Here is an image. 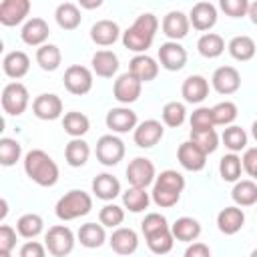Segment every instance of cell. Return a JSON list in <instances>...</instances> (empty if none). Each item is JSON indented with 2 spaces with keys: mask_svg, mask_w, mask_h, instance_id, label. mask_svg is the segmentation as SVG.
Returning a JSON list of instances; mask_svg holds the SVG:
<instances>
[{
  "mask_svg": "<svg viewBox=\"0 0 257 257\" xmlns=\"http://www.w3.org/2000/svg\"><path fill=\"white\" fill-rule=\"evenodd\" d=\"M24 173L30 181H34L40 187H54L58 183L60 171L54 159L44 153L42 149H32L24 157Z\"/></svg>",
  "mask_w": 257,
  "mask_h": 257,
  "instance_id": "1",
  "label": "cell"
},
{
  "mask_svg": "<svg viewBox=\"0 0 257 257\" xmlns=\"http://www.w3.org/2000/svg\"><path fill=\"white\" fill-rule=\"evenodd\" d=\"M183 189H185V177L179 171L167 169L161 175H157L153 191H151V199L157 207L169 209L179 203Z\"/></svg>",
  "mask_w": 257,
  "mask_h": 257,
  "instance_id": "2",
  "label": "cell"
},
{
  "mask_svg": "<svg viewBox=\"0 0 257 257\" xmlns=\"http://www.w3.org/2000/svg\"><path fill=\"white\" fill-rule=\"evenodd\" d=\"M90 209H92V197L82 189H72L58 199L54 213L60 221H74L78 217L88 215Z\"/></svg>",
  "mask_w": 257,
  "mask_h": 257,
  "instance_id": "3",
  "label": "cell"
},
{
  "mask_svg": "<svg viewBox=\"0 0 257 257\" xmlns=\"http://www.w3.org/2000/svg\"><path fill=\"white\" fill-rule=\"evenodd\" d=\"M0 102H2V110H4L6 114L20 116V114L28 108V102H30L28 88H26L22 82H18V80L8 82V84L2 88Z\"/></svg>",
  "mask_w": 257,
  "mask_h": 257,
  "instance_id": "4",
  "label": "cell"
},
{
  "mask_svg": "<svg viewBox=\"0 0 257 257\" xmlns=\"http://www.w3.org/2000/svg\"><path fill=\"white\" fill-rule=\"evenodd\" d=\"M74 243H76L74 233L66 225H54L44 235L46 251L52 257H66V255H70L72 249H74Z\"/></svg>",
  "mask_w": 257,
  "mask_h": 257,
  "instance_id": "5",
  "label": "cell"
},
{
  "mask_svg": "<svg viewBox=\"0 0 257 257\" xmlns=\"http://www.w3.org/2000/svg\"><path fill=\"white\" fill-rule=\"evenodd\" d=\"M96 161L104 167H114L122 161L124 157V143L122 139H118L116 135H102L96 141V149H94Z\"/></svg>",
  "mask_w": 257,
  "mask_h": 257,
  "instance_id": "6",
  "label": "cell"
},
{
  "mask_svg": "<svg viewBox=\"0 0 257 257\" xmlns=\"http://www.w3.org/2000/svg\"><path fill=\"white\" fill-rule=\"evenodd\" d=\"M157 179V171L153 161L145 159V157H135L128 167H126V181L131 183V187L137 189H147L149 185H155Z\"/></svg>",
  "mask_w": 257,
  "mask_h": 257,
  "instance_id": "7",
  "label": "cell"
},
{
  "mask_svg": "<svg viewBox=\"0 0 257 257\" xmlns=\"http://www.w3.org/2000/svg\"><path fill=\"white\" fill-rule=\"evenodd\" d=\"M92 70L82 64H72L64 70V88L70 94L82 96L92 90Z\"/></svg>",
  "mask_w": 257,
  "mask_h": 257,
  "instance_id": "8",
  "label": "cell"
},
{
  "mask_svg": "<svg viewBox=\"0 0 257 257\" xmlns=\"http://www.w3.org/2000/svg\"><path fill=\"white\" fill-rule=\"evenodd\" d=\"M141 90H143V82H141L137 76H133L131 72L120 74V76L114 80V86H112V94H114V98H116L122 106H128L131 102L139 100Z\"/></svg>",
  "mask_w": 257,
  "mask_h": 257,
  "instance_id": "9",
  "label": "cell"
},
{
  "mask_svg": "<svg viewBox=\"0 0 257 257\" xmlns=\"http://www.w3.org/2000/svg\"><path fill=\"white\" fill-rule=\"evenodd\" d=\"M165 135V126L161 120L157 118H147L143 122L137 124V128L133 131V139H135V145L141 147V149H151L155 147Z\"/></svg>",
  "mask_w": 257,
  "mask_h": 257,
  "instance_id": "10",
  "label": "cell"
},
{
  "mask_svg": "<svg viewBox=\"0 0 257 257\" xmlns=\"http://www.w3.org/2000/svg\"><path fill=\"white\" fill-rule=\"evenodd\" d=\"M211 84L219 94H235L241 88V74L235 66H219L211 76Z\"/></svg>",
  "mask_w": 257,
  "mask_h": 257,
  "instance_id": "11",
  "label": "cell"
},
{
  "mask_svg": "<svg viewBox=\"0 0 257 257\" xmlns=\"http://www.w3.org/2000/svg\"><path fill=\"white\" fill-rule=\"evenodd\" d=\"M32 112L40 120H56L62 114V100L54 92H42L32 100Z\"/></svg>",
  "mask_w": 257,
  "mask_h": 257,
  "instance_id": "12",
  "label": "cell"
},
{
  "mask_svg": "<svg viewBox=\"0 0 257 257\" xmlns=\"http://www.w3.org/2000/svg\"><path fill=\"white\" fill-rule=\"evenodd\" d=\"M161 28H163V34L173 40V42H179L183 40L187 34H189V28H191V22H189V16L181 10H171L165 14L163 22H161Z\"/></svg>",
  "mask_w": 257,
  "mask_h": 257,
  "instance_id": "13",
  "label": "cell"
},
{
  "mask_svg": "<svg viewBox=\"0 0 257 257\" xmlns=\"http://www.w3.org/2000/svg\"><path fill=\"white\" fill-rule=\"evenodd\" d=\"M106 126L118 135L122 133H128V131H135L137 124H139V118H137V112L128 106H116V108H110L106 112V118H104Z\"/></svg>",
  "mask_w": 257,
  "mask_h": 257,
  "instance_id": "14",
  "label": "cell"
},
{
  "mask_svg": "<svg viewBox=\"0 0 257 257\" xmlns=\"http://www.w3.org/2000/svg\"><path fill=\"white\" fill-rule=\"evenodd\" d=\"M159 64L165 70L177 72L187 64V50L179 42H173V40L163 42L159 46Z\"/></svg>",
  "mask_w": 257,
  "mask_h": 257,
  "instance_id": "15",
  "label": "cell"
},
{
  "mask_svg": "<svg viewBox=\"0 0 257 257\" xmlns=\"http://www.w3.org/2000/svg\"><path fill=\"white\" fill-rule=\"evenodd\" d=\"M32 4L30 0H2L0 2V24L16 26L26 20Z\"/></svg>",
  "mask_w": 257,
  "mask_h": 257,
  "instance_id": "16",
  "label": "cell"
},
{
  "mask_svg": "<svg viewBox=\"0 0 257 257\" xmlns=\"http://www.w3.org/2000/svg\"><path fill=\"white\" fill-rule=\"evenodd\" d=\"M177 161L181 163L183 169L191 171V173H197V171H203L205 165H207V155L191 141H185L179 145L177 149Z\"/></svg>",
  "mask_w": 257,
  "mask_h": 257,
  "instance_id": "17",
  "label": "cell"
},
{
  "mask_svg": "<svg viewBox=\"0 0 257 257\" xmlns=\"http://www.w3.org/2000/svg\"><path fill=\"white\" fill-rule=\"evenodd\" d=\"M108 245L116 255L128 257L139 249V235L131 227H118L108 237Z\"/></svg>",
  "mask_w": 257,
  "mask_h": 257,
  "instance_id": "18",
  "label": "cell"
},
{
  "mask_svg": "<svg viewBox=\"0 0 257 257\" xmlns=\"http://www.w3.org/2000/svg\"><path fill=\"white\" fill-rule=\"evenodd\" d=\"M48 34H50V28H48V22L44 18H30L24 22L22 30H20V38L24 44L28 46H44L46 40H48Z\"/></svg>",
  "mask_w": 257,
  "mask_h": 257,
  "instance_id": "19",
  "label": "cell"
},
{
  "mask_svg": "<svg viewBox=\"0 0 257 257\" xmlns=\"http://www.w3.org/2000/svg\"><path fill=\"white\" fill-rule=\"evenodd\" d=\"M189 22L195 30L207 32L217 24V8L211 2H197L189 12Z\"/></svg>",
  "mask_w": 257,
  "mask_h": 257,
  "instance_id": "20",
  "label": "cell"
},
{
  "mask_svg": "<svg viewBox=\"0 0 257 257\" xmlns=\"http://www.w3.org/2000/svg\"><path fill=\"white\" fill-rule=\"evenodd\" d=\"M181 94L185 98V102L191 104H199L209 96V80L201 74H191L183 80L181 86Z\"/></svg>",
  "mask_w": 257,
  "mask_h": 257,
  "instance_id": "21",
  "label": "cell"
},
{
  "mask_svg": "<svg viewBox=\"0 0 257 257\" xmlns=\"http://www.w3.org/2000/svg\"><path fill=\"white\" fill-rule=\"evenodd\" d=\"M243 225H245V213H243V209L237 207V205L225 207V209H221L219 215H217V227H219V231L225 233V235H235V233H239V231L243 229Z\"/></svg>",
  "mask_w": 257,
  "mask_h": 257,
  "instance_id": "22",
  "label": "cell"
},
{
  "mask_svg": "<svg viewBox=\"0 0 257 257\" xmlns=\"http://www.w3.org/2000/svg\"><path fill=\"white\" fill-rule=\"evenodd\" d=\"M120 36V28L114 20H108V18H102V20H96L90 28V40L98 46H110L118 40Z\"/></svg>",
  "mask_w": 257,
  "mask_h": 257,
  "instance_id": "23",
  "label": "cell"
},
{
  "mask_svg": "<svg viewBox=\"0 0 257 257\" xmlns=\"http://www.w3.org/2000/svg\"><path fill=\"white\" fill-rule=\"evenodd\" d=\"M128 72L137 76L141 82H151L159 74V62L149 54H137L128 62Z\"/></svg>",
  "mask_w": 257,
  "mask_h": 257,
  "instance_id": "24",
  "label": "cell"
},
{
  "mask_svg": "<svg viewBox=\"0 0 257 257\" xmlns=\"http://www.w3.org/2000/svg\"><path fill=\"white\" fill-rule=\"evenodd\" d=\"M2 70H4L6 76L18 80V78L28 74V70H30V56L26 52H22V50H12V52H8L4 56Z\"/></svg>",
  "mask_w": 257,
  "mask_h": 257,
  "instance_id": "25",
  "label": "cell"
},
{
  "mask_svg": "<svg viewBox=\"0 0 257 257\" xmlns=\"http://www.w3.org/2000/svg\"><path fill=\"white\" fill-rule=\"evenodd\" d=\"M92 72L100 78H112L118 70V56L112 52V50H96L92 54Z\"/></svg>",
  "mask_w": 257,
  "mask_h": 257,
  "instance_id": "26",
  "label": "cell"
},
{
  "mask_svg": "<svg viewBox=\"0 0 257 257\" xmlns=\"http://www.w3.org/2000/svg\"><path fill=\"white\" fill-rule=\"evenodd\" d=\"M92 193L100 201H112L114 197L120 195V183L114 175L110 173H100L92 179Z\"/></svg>",
  "mask_w": 257,
  "mask_h": 257,
  "instance_id": "27",
  "label": "cell"
},
{
  "mask_svg": "<svg viewBox=\"0 0 257 257\" xmlns=\"http://www.w3.org/2000/svg\"><path fill=\"white\" fill-rule=\"evenodd\" d=\"M171 233L177 241L183 243H195L201 235V223L193 217H179L173 225H171Z\"/></svg>",
  "mask_w": 257,
  "mask_h": 257,
  "instance_id": "28",
  "label": "cell"
},
{
  "mask_svg": "<svg viewBox=\"0 0 257 257\" xmlns=\"http://www.w3.org/2000/svg\"><path fill=\"white\" fill-rule=\"evenodd\" d=\"M54 18H56V24L62 30H74L82 22L80 8L74 2H62V4H58L56 6V12H54Z\"/></svg>",
  "mask_w": 257,
  "mask_h": 257,
  "instance_id": "29",
  "label": "cell"
},
{
  "mask_svg": "<svg viewBox=\"0 0 257 257\" xmlns=\"http://www.w3.org/2000/svg\"><path fill=\"white\" fill-rule=\"evenodd\" d=\"M227 50H229V54H231L235 60H239V62H247V60H251V58L255 56V52H257V44H255V40H253L251 36L241 34V36H233V38L229 40Z\"/></svg>",
  "mask_w": 257,
  "mask_h": 257,
  "instance_id": "30",
  "label": "cell"
},
{
  "mask_svg": "<svg viewBox=\"0 0 257 257\" xmlns=\"http://www.w3.org/2000/svg\"><path fill=\"white\" fill-rule=\"evenodd\" d=\"M76 237H78L82 247L98 249L106 241V231H104V227L100 223H84V225H80Z\"/></svg>",
  "mask_w": 257,
  "mask_h": 257,
  "instance_id": "31",
  "label": "cell"
},
{
  "mask_svg": "<svg viewBox=\"0 0 257 257\" xmlns=\"http://www.w3.org/2000/svg\"><path fill=\"white\" fill-rule=\"evenodd\" d=\"M231 199L237 207H251V205H257V183L255 181H249V179H243V181H237L233 191H231Z\"/></svg>",
  "mask_w": 257,
  "mask_h": 257,
  "instance_id": "32",
  "label": "cell"
},
{
  "mask_svg": "<svg viewBox=\"0 0 257 257\" xmlns=\"http://www.w3.org/2000/svg\"><path fill=\"white\" fill-rule=\"evenodd\" d=\"M90 157V147L84 139H70L64 147V159L70 167H84Z\"/></svg>",
  "mask_w": 257,
  "mask_h": 257,
  "instance_id": "33",
  "label": "cell"
},
{
  "mask_svg": "<svg viewBox=\"0 0 257 257\" xmlns=\"http://www.w3.org/2000/svg\"><path fill=\"white\" fill-rule=\"evenodd\" d=\"M62 128H64V133H66L68 137H72V139H80L82 135L88 133V128H90V120H88V116H86L84 112L70 110V112H66L64 118H62Z\"/></svg>",
  "mask_w": 257,
  "mask_h": 257,
  "instance_id": "34",
  "label": "cell"
},
{
  "mask_svg": "<svg viewBox=\"0 0 257 257\" xmlns=\"http://www.w3.org/2000/svg\"><path fill=\"white\" fill-rule=\"evenodd\" d=\"M145 241H147V247L155 255H167L175 245V237L171 233V227H165V229H159L155 233L145 235Z\"/></svg>",
  "mask_w": 257,
  "mask_h": 257,
  "instance_id": "35",
  "label": "cell"
},
{
  "mask_svg": "<svg viewBox=\"0 0 257 257\" xmlns=\"http://www.w3.org/2000/svg\"><path fill=\"white\" fill-rule=\"evenodd\" d=\"M197 50L205 58H217V56H221L225 52V40L217 32H205L197 40Z\"/></svg>",
  "mask_w": 257,
  "mask_h": 257,
  "instance_id": "36",
  "label": "cell"
},
{
  "mask_svg": "<svg viewBox=\"0 0 257 257\" xmlns=\"http://www.w3.org/2000/svg\"><path fill=\"white\" fill-rule=\"evenodd\" d=\"M62 62V52L56 44H44L40 48H36V64L46 70V72H54Z\"/></svg>",
  "mask_w": 257,
  "mask_h": 257,
  "instance_id": "37",
  "label": "cell"
},
{
  "mask_svg": "<svg viewBox=\"0 0 257 257\" xmlns=\"http://www.w3.org/2000/svg\"><path fill=\"white\" fill-rule=\"evenodd\" d=\"M44 229V221L40 215L36 213H24L18 221H16V231L20 237L24 239H36Z\"/></svg>",
  "mask_w": 257,
  "mask_h": 257,
  "instance_id": "38",
  "label": "cell"
},
{
  "mask_svg": "<svg viewBox=\"0 0 257 257\" xmlns=\"http://www.w3.org/2000/svg\"><path fill=\"white\" fill-rule=\"evenodd\" d=\"M151 203V193H147V189H137L131 187L122 193V207L128 209L131 213H141L149 207Z\"/></svg>",
  "mask_w": 257,
  "mask_h": 257,
  "instance_id": "39",
  "label": "cell"
},
{
  "mask_svg": "<svg viewBox=\"0 0 257 257\" xmlns=\"http://www.w3.org/2000/svg\"><path fill=\"white\" fill-rule=\"evenodd\" d=\"M153 40H155V38L143 34L141 30H137V28H133V26H128V28L122 32V44H124V48L133 50V52H137V54H145L147 48H151Z\"/></svg>",
  "mask_w": 257,
  "mask_h": 257,
  "instance_id": "40",
  "label": "cell"
},
{
  "mask_svg": "<svg viewBox=\"0 0 257 257\" xmlns=\"http://www.w3.org/2000/svg\"><path fill=\"white\" fill-rule=\"evenodd\" d=\"M241 171H243V163H241L239 155L229 153V155L221 157V161H219V175H221L223 181L237 183L239 177H241Z\"/></svg>",
  "mask_w": 257,
  "mask_h": 257,
  "instance_id": "41",
  "label": "cell"
},
{
  "mask_svg": "<svg viewBox=\"0 0 257 257\" xmlns=\"http://www.w3.org/2000/svg\"><path fill=\"white\" fill-rule=\"evenodd\" d=\"M221 141H223V145H225L231 153H235V155L247 149V133H245V128H241V126H237V124L225 126V131H223V135H221Z\"/></svg>",
  "mask_w": 257,
  "mask_h": 257,
  "instance_id": "42",
  "label": "cell"
},
{
  "mask_svg": "<svg viewBox=\"0 0 257 257\" xmlns=\"http://www.w3.org/2000/svg\"><path fill=\"white\" fill-rule=\"evenodd\" d=\"M189 141L195 143L205 155H211L219 147V135L215 128H205V131H191Z\"/></svg>",
  "mask_w": 257,
  "mask_h": 257,
  "instance_id": "43",
  "label": "cell"
},
{
  "mask_svg": "<svg viewBox=\"0 0 257 257\" xmlns=\"http://www.w3.org/2000/svg\"><path fill=\"white\" fill-rule=\"evenodd\" d=\"M22 157V147L16 139L2 137L0 139V165L2 167H12L20 161Z\"/></svg>",
  "mask_w": 257,
  "mask_h": 257,
  "instance_id": "44",
  "label": "cell"
},
{
  "mask_svg": "<svg viewBox=\"0 0 257 257\" xmlns=\"http://www.w3.org/2000/svg\"><path fill=\"white\" fill-rule=\"evenodd\" d=\"M124 221V209L120 205H114V203H106L100 211H98V223L102 227H108V229H118Z\"/></svg>",
  "mask_w": 257,
  "mask_h": 257,
  "instance_id": "45",
  "label": "cell"
},
{
  "mask_svg": "<svg viewBox=\"0 0 257 257\" xmlns=\"http://www.w3.org/2000/svg\"><path fill=\"white\" fill-rule=\"evenodd\" d=\"M213 110V120H215V126H231L233 120L237 118V104L231 102V100H223V102H217L215 106H211Z\"/></svg>",
  "mask_w": 257,
  "mask_h": 257,
  "instance_id": "46",
  "label": "cell"
},
{
  "mask_svg": "<svg viewBox=\"0 0 257 257\" xmlns=\"http://www.w3.org/2000/svg\"><path fill=\"white\" fill-rule=\"evenodd\" d=\"M161 116H163V122L167 126H181L187 118V110H185V104L183 102H177V100H171L163 106L161 110Z\"/></svg>",
  "mask_w": 257,
  "mask_h": 257,
  "instance_id": "47",
  "label": "cell"
},
{
  "mask_svg": "<svg viewBox=\"0 0 257 257\" xmlns=\"http://www.w3.org/2000/svg\"><path fill=\"white\" fill-rule=\"evenodd\" d=\"M191 131H205V128H215L213 120V110L209 106H199L191 114Z\"/></svg>",
  "mask_w": 257,
  "mask_h": 257,
  "instance_id": "48",
  "label": "cell"
},
{
  "mask_svg": "<svg viewBox=\"0 0 257 257\" xmlns=\"http://www.w3.org/2000/svg\"><path fill=\"white\" fill-rule=\"evenodd\" d=\"M133 28L141 30L143 34L155 38L157 30H159V18L153 14V12H143L141 16H137V20L133 22Z\"/></svg>",
  "mask_w": 257,
  "mask_h": 257,
  "instance_id": "49",
  "label": "cell"
},
{
  "mask_svg": "<svg viewBox=\"0 0 257 257\" xmlns=\"http://www.w3.org/2000/svg\"><path fill=\"white\" fill-rule=\"evenodd\" d=\"M249 4H251V2H247V0H221V2H219L221 10H223L227 16H231V18L247 16Z\"/></svg>",
  "mask_w": 257,
  "mask_h": 257,
  "instance_id": "50",
  "label": "cell"
},
{
  "mask_svg": "<svg viewBox=\"0 0 257 257\" xmlns=\"http://www.w3.org/2000/svg\"><path fill=\"white\" fill-rule=\"evenodd\" d=\"M165 227H169V223H167L165 215H161V213H147L145 219L141 221V231H143V235L155 233V231L165 229Z\"/></svg>",
  "mask_w": 257,
  "mask_h": 257,
  "instance_id": "51",
  "label": "cell"
},
{
  "mask_svg": "<svg viewBox=\"0 0 257 257\" xmlns=\"http://www.w3.org/2000/svg\"><path fill=\"white\" fill-rule=\"evenodd\" d=\"M16 229H12L10 225H2L0 227V251L12 253V249L16 247Z\"/></svg>",
  "mask_w": 257,
  "mask_h": 257,
  "instance_id": "52",
  "label": "cell"
},
{
  "mask_svg": "<svg viewBox=\"0 0 257 257\" xmlns=\"http://www.w3.org/2000/svg\"><path fill=\"white\" fill-rule=\"evenodd\" d=\"M241 163H243V171L249 177H255V173H257V147L245 149V153L241 157Z\"/></svg>",
  "mask_w": 257,
  "mask_h": 257,
  "instance_id": "53",
  "label": "cell"
},
{
  "mask_svg": "<svg viewBox=\"0 0 257 257\" xmlns=\"http://www.w3.org/2000/svg\"><path fill=\"white\" fill-rule=\"evenodd\" d=\"M20 257H46V245L38 243V241H26L20 247Z\"/></svg>",
  "mask_w": 257,
  "mask_h": 257,
  "instance_id": "54",
  "label": "cell"
},
{
  "mask_svg": "<svg viewBox=\"0 0 257 257\" xmlns=\"http://www.w3.org/2000/svg\"><path fill=\"white\" fill-rule=\"evenodd\" d=\"M183 257H211V249H209L205 243L195 241V243H191V245L185 249V255H183Z\"/></svg>",
  "mask_w": 257,
  "mask_h": 257,
  "instance_id": "55",
  "label": "cell"
},
{
  "mask_svg": "<svg viewBox=\"0 0 257 257\" xmlns=\"http://www.w3.org/2000/svg\"><path fill=\"white\" fill-rule=\"evenodd\" d=\"M247 16H249V18H251V22L257 26V0L249 4V12H247Z\"/></svg>",
  "mask_w": 257,
  "mask_h": 257,
  "instance_id": "56",
  "label": "cell"
},
{
  "mask_svg": "<svg viewBox=\"0 0 257 257\" xmlns=\"http://www.w3.org/2000/svg\"><path fill=\"white\" fill-rule=\"evenodd\" d=\"M102 2L100 0H94V2H86V0H80V6L82 8H98Z\"/></svg>",
  "mask_w": 257,
  "mask_h": 257,
  "instance_id": "57",
  "label": "cell"
},
{
  "mask_svg": "<svg viewBox=\"0 0 257 257\" xmlns=\"http://www.w3.org/2000/svg\"><path fill=\"white\" fill-rule=\"evenodd\" d=\"M0 205H2V213H0V219L4 221V217H6V213H8V203H6V199H2V201H0Z\"/></svg>",
  "mask_w": 257,
  "mask_h": 257,
  "instance_id": "58",
  "label": "cell"
},
{
  "mask_svg": "<svg viewBox=\"0 0 257 257\" xmlns=\"http://www.w3.org/2000/svg\"><path fill=\"white\" fill-rule=\"evenodd\" d=\"M251 135H253V139L257 141V120H253V124H251Z\"/></svg>",
  "mask_w": 257,
  "mask_h": 257,
  "instance_id": "59",
  "label": "cell"
},
{
  "mask_svg": "<svg viewBox=\"0 0 257 257\" xmlns=\"http://www.w3.org/2000/svg\"><path fill=\"white\" fill-rule=\"evenodd\" d=\"M0 257H12L10 253H6V251H0Z\"/></svg>",
  "mask_w": 257,
  "mask_h": 257,
  "instance_id": "60",
  "label": "cell"
},
{
  "mask_svg": "<svg viewBox=\"0 0 257 257\" xmlns=\"http://www.w3.org/2000/svg\"><path fill=\"white\" fill-rule=\"evenodd\" d=\"M249 257H257V249H253V251H251V255H249Z\"/></svg>",
  "mask_w": 257,
  "mask_h": 257,
  "instance_id": "61",
  "label": "cell"
},
{
  "mask_svg": "<svg viewBox=\"0 0 257 257\" xmlns=\"http://www.w3.org/2000/svg\"><path fill=\"white\" fill-rule=\"evenodd\" d=\"M253 179H255V181H257V173H255V177H253Z\"/></svg>",
  "mask_w": 257,
  "mask_h": 257,
  "instance_id": "62",
  "label": "cell"
}]
</instances>
